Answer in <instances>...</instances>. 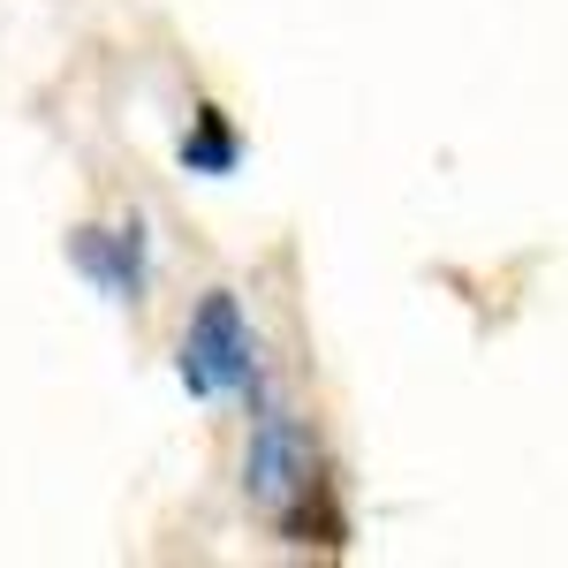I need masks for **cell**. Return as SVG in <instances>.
I'll return each instance as SVG.
<instances>
[{"mask_svg":"<svg viewBox=\"0 0 568 568\" xmlns=\"http://www.w3.org/2000/svg\"><path fill=\"white\" fill-rule=\"evenodd\" d=\"M251 394H258V425H251V447H243V500L281 516V508H296L311 485L326 478V463H318V433L288 402H273L265 387H251Z\"/></svg>","mask_w":568,"mask_h":568,"instance_id":"cell-2","label":"cell"},{"mask_svg":"<svg viewBox=\"0 0 568 568\" xmlns=\"http://www.w3.org/2000/svg\"><path fill=\"white\" fill-rule=\"evenodd\" d=\"M281 538H288V546H326V554H342L349 524H342V508L326 500V478L311 485L296 508H281Z\"/></svg>","mask_w":568,"mask_h":568,"instance_id":"cell-5","label":"cell"},{"mask_svg":"<svg viewBox=\"0 0 568 568\" xmlns=\"http://www.w3.org/2000/svg\"><path fill=\"white\" fill-rule=\"evenodd\" d=\"M175 160L190 168V175L220 182V175H235V168H243V136H235V122H227L220 106H190V130H182Z\"/></svg>","mask_w":568,"mask_h":568,"instance_id":"cell-4","label":"cell"},{"mask_svg":"<svg viewBox=\"0 0 568 568\" xmlns=\"http://www.w3.org/2000/svg\"><path fill=\"white\" fill-rule=\"evenodd\" d=\"M175 372L182 387L197 402H227V394H251L265 387V356H258V326L235 288H205L190 326H182V349H175Z\"/></svg>","mask_w":568,"mask_h":568,"instance_id":"cell-1","label":"cell"},{"mask_svg":"<svg viewBox=\"0 0 568 568\" xmlns=\"http://www.w3.org/2000/svg\"><path fill=\"white\" fill-rule=\"evenodd\" d=\"M69 265L84 273L91 288L106 296V304H144V288H152V235H144V220H84L77 235H69Z\"/></svg>","mask_w":568,"mask_h":568,"instance_id":"cell-3","label":"cell"}]
</instances>
